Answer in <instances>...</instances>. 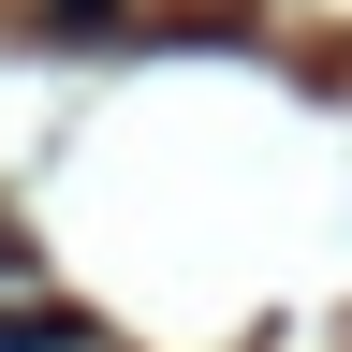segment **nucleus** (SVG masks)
Segmentation results:
<instances>
[{"label": "nucleus", "mask_w": 352, "mask_h": 352, "mask_svg": "<svg viewBox=\"0 0 352 352\" xmlns=\"http://www.w3.org/2000/svg\"><path fill=\"white\" fill-rule=\"evenodd\" d=\"M88 323H74V308H44V294H15V308H0V352H74Z\"/></svg>", "instance_id": "obj_1"}]
</instances>
